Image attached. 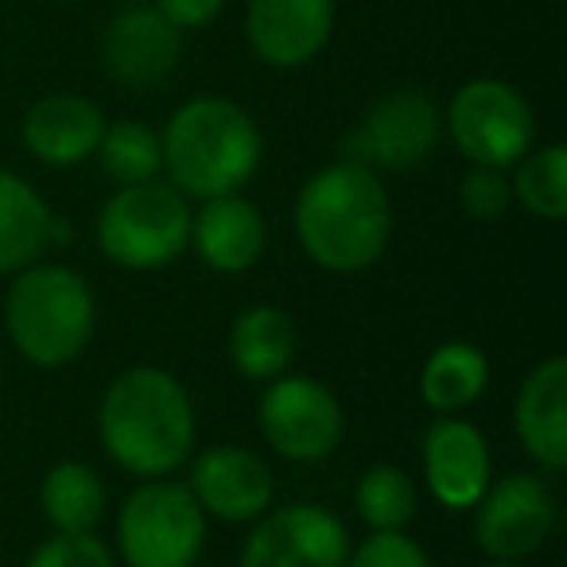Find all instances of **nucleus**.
I'll use <instances>...</instances> for the list:
<instances>
[{"instance_id":"nucleus-26","label":"nucleus","mask_w":567,"mask_h":567,"mask_svg":"<svg viewBox=\"0 0 567 567\" xmlns=\"http://www.w3.org/2000/svg\"><path fill=\"white\" fill-rule=\"evenodd\" d=\"M458 206L471 221H497L513 206L509 172L471 164L458 179Z\"/></svg>"},{"instance_id":"nucleus-20","label":"nucleus","mask_w":567,"mask_h":567,"mask_svg":"<svg viewBox=\"0 0 567 567\" xmlns=\"http://www.w3.org/2000/svg\"><path fill=\"white\" fill-rule=\"evenodd\" d=\"M226 358L245 381L268 385L272 378L292 370L296 358V323L288 311L272 303H252L229 323Z\"/></svg>"},{"instance_id":"nucleus-13","label":"nucleus","mask_w":567,"mask_h":567,"mask_svg":"<svg viewBox=\"0 0 567 567\" xmlns=\"http://www.w3.org/2000/svg\"><path fill=\"white\" fill-rule=\"evenodd\" d=\"M339 20V0H249L245 43L272 71H300L327 51Z\"/></svg>"},{"instance_id":"nucleus-24","label":"nucleus","mask_w":567,"mask_h":567,"mask_svg":"<svg viewBox=\"0 0 567 567\" xmlns=\"http://www.w3.org/2000/svg\"><path fill=\"white\" fill-rule=\"evenodd\" d=\"M509 187L513 203L525 214L559 221L567 214V148L564 144H540V148L533 144L513 164Z\"/></svg>"},{"instance_id":"nucleus-30","label":"nucleus","mask_w":567,"mask_h":567,"mask_svg":"<svg viewBox=\"0 0 567 567\" xmlns=\"http://www.w3.org/2000/svg\"><path fill=\"white\" fill-rule=\"evenodd\" d=\"M482 567H525L520 559H486Z\"/></svg>"},{"instance_id":"nucleus-5","label":"nucleus","mask_w":567,"mask_h":567,"mask_svg":"<svg viewBox=\"0 0 567 567\" xmlns=\"http://www.w3.org/2000/svg\"><path fill=\"white\" fill-rule=\"evenodd\" d=\"M190 198L167 179L128 183L97 214V249L128 272H156L190 249Z\"/></svg>"},{"instance_id":"nucleus-27","label":"nucleus","mask_w":567,"mask_h":567,"mask_svg":"<svg viewBox=\"0 0 567 567\" xmlns=\"http://www.w3.org/2000/svg\"><path fill=\"white\" fill-rule=\"evenodd\" d=\"M28 567H121V559L97 533H55L32 551Z\"/></svg>"},{"instance_id":"nucleus-12","label":"nucleus","mask_w":567,"mask_h":567,"mask_svg":"<svg viewBox=\"0 0 567 567\" xmlns=\"http://www.w3.org/2000/svg\"><path fill=\"white\" fill-rule=\"evenodd\" d=\"M102 66L117 86L128 90H152L175 74L183 59V32L152 9L148 0H133L110 24L102 28L97 40Z\"/></svg>"},{"instance_id":"nucleus-15","label":"nucleus","mask_w":567,"mask_h":567,"mask_svg":"<svg viewBox=\"0 0 567 567\" xmlns=\"http://www.w3.org/2000/svg\"><path fill=\"white\" fill-rule=\"evenodd\" d=\"M420 463H424V482L432 497L451 513L474 509V502L494 482V455H489L486 435L458 412L432 420L420 443Z\"/></svg>"},{"instance_id":"nucleus-4","label":"nucleus","mask_w":567,"mask_h":567,"mask_svg":"<svg viewBox=\"0 0 567 567\" xmlns=\"http://www.w3.org/2000/svg\"><path fill=\"white\" fill-rule=\"evenodd\" d=\"M4 331L17 354L40 370H63L79 362L97 331V300L82 272L59 260L12 272L4 296Z\"/></svg>"},{"instance_id":"nucleus-16","label":"nucleus","mask_w":567,"mask_h":567,"mask_svg":"<svg viewBox=\"0 0 567 567\" xmlns=\"http://www.w3.org/2000/svg\"><path fill=\"white\" fill-rule=\"evenodd\" d=\"M513 432L540 471L567 466V358L551 354L525 373L513 401Z\"/></svg>"},{"instance_id":"nucleus-14","label":"nucleus","mask_w":567,"mask_h":567,"mask_svg":"<svg viewBox=\"0 0 567 567\" xmlns=\"http://www.w3.org/2000/svg\"><path fill=\"white\" fill-rule=\"evenodd\" d=\"M187 463V489L203 505L206 517H218L226 525H252L260 513L272 509L276 482L257 451L241 447V443H214V447L190 455Z\"/></svg>"},{"instance_id":"nucleus-18","label":"nucleus","mask_w":567,"mask_h":567,"mask_svg":"<svg viewBox=\"0 0 567 567\" xmlns=\"http://www.w3.org/2000/svg\"><path fill=\"white\" fill-rule=\"evenodd\" d=\"M190 245L214 272H249L268 245L265 214L249 198H241V190L203 198V206L190 214Z\"/></svg>"},{"instance_id":"nucleus-7","label":"nucleus","mask_w":567,"mask_h":567,"mask_svg":"<svg viewBox=\"0 0 567 567\" xmlns=\"http://www.w3.org/2000/svg\"><path fill=\"white\" fill-rule=\"evenodd\" d=\"M443 128L466 164L509 172L536 144V113L505 79H471L451 94Z\"/></svg>"},{"instance_id":"nucleus-1","label":"nucleus","mask_w":567,"mask_h":567,"mask_svg":"<svg viewBox=\"0 0 567 567\" xmlns=\"http://www.w3.org/2000/svg\"><path fill=\"white\" fill-rule=\"evenodd\" d=\"M292 226L311 265L334 276H354L385 257L393 237V203L378 172L339 156L300 187Z\"/></svg>"},{"instance_id":"nucleus-19","label":"nucleus","mask_w":567,"mask_h":567,"mask_svg":"<svg viewBox=\"0 0 567 567\" xmlns=\"http://www.w3.org/2000/svg\"><path fill=\"white\" fill-rule=\"evenodd\" d=\"M55 249V210L24 175L0 167V276L35 265Z\"/></svg>"},{"instance_id":"nucleus-3","label":"nucleus","mask_w":567,"mask_h":567,"mask_svg":"<svg viewBox=\"0 0 567 567\" xmlns=\"http://www.w3.org/2000/svg\"><path fill=\"white\" fill-rule=\"evenodd\" d=\"M159 148L167 183L203 203L241 190L257 175L265 141L245 105L221 94H198L167 117Z\"/></svg>"},{"instance_id":"nucleus-8","label":"nucleus","mask_w":567,"mask_h":567,"mask_svg":"<svg viewBox=\"0 0 567 567\" xmlns=\"http://www.w3.org/2000/svg\"><path fill=\"white\" fill-rule=\"evenodd\" d=\"M443 141V110L427 90L401 86L362 113L342 141V159L370 167V172H412Z\"/></svg>"},{"instance_id":"nucleus-11","label":"nucleus","mask_w":567,"mask_h":567,"mask_svg":"<svg viewBox=\"0 0 567 567\" xmlns=\"http://www.w3.org/2000/svg\"><path fill=\"white\" fill-rule=\"evenodd\" d=\"M347 520L316 502L265 509L252 520L237 567H347Z\"/></svg>"},{"instance_id":"nucleus-22","label":"nucleus","mask_w":567,"mask_h":567,"mask_svg":"<svg viewBox=\"0 0 567 567\" xmlns=\"http://www.w3.org/2000/svg\"><path fill=\"white\" fill-rule=\"evenodd\" d=\"M105 486L102 474L79 458L55 463L40 482V509L55 533H97L105 520Z\"/></svg>"},{"instance_id":"nucleus-9","label":"nucleus","mask_w":567,"mask_h":567,"mask_svg":"<svg viewBox=\"0 0 567 567\" xmlns=\"http://www.w3.org/2000/svg\"><path fill=\"white\" fill-rule=\"evenodd\" d=\"M257 424L268 447L288 463H323L347 435L339 396L308 373H280L268 381L257 401Z\"/></svg>"},{"instance_id":"nucleus-29","label":"nucleus","mask_w":567,"mask_h":567,"mask_svg":"<svg viewBox=\"0 0 567 567\" xmlns=\"http://www.w3.org/2000/svg\"><path fill=\"white\" fill-rule=\"evenodd\" d=\"M152 9H159L172 20L179 32H198V28H210L221 17L226 0H148Z\"/></svg>"},{"instance_id":"nucleus-21","label":"nucleus","mask_w":567,"mask_h":567,"mask_svg":"<svg viewBox=\"0 0 567 567\" xmlns=\"http://www.w3.org/2000/svg\"><path fill=\"white\" fill-rule=\"evenodd\" d=\"M489 385V358L474 342H443L420 370V396L440 416L471 409Z\"/></svg>"},{"instance_id":"nucleus-10","label":"nucleus","mask_w":567,"mask_h":567,"mask_svg":"<svg viewBox=\"0 0 567 567\" xmlns=\"http://www.w3.org/2000/svg\"><path fill=\"white\" fill-rule=\"evenodd\" d=\"M556 517L559 509L548 478L517 471L489 482L486 494L474 502L471 536L486 551V559H520L525 564L556 533Z\"/></svg>"},{"instance_id":"nucleus-25","label":"nucleus","mask_w":567,"mask_h":567,"mask_svg":"<svg viewBox=\"0 0 567 567\" xmlns=\"http://www.w3.org/2000/svg\"><path fill=\"white\" fill-rule=\"evenodd\" d=\"M102 159V172L110 175L117 187L128 183H148L164 175V148H159V133L144 121H110L102 133V144L94 152Z\"/></svg>"},{"instance_id":"nucleus-6","label":"nucleus","mask_w":567,"mask_h":567,"mask_svg":"<svg viewBox=\"0 0 567 567\" xmlns=\"http://www.w3.org/2000/svg\"><path fill=\"white\" fill-rule=\"evenodd\" d=\"M206 548V513L187 482L144 478L117 509V559L125 567H195Z\"/></svg>"},{"instance_id":"nucleus-28","label":"nucleus","mask_w":567,"mask_h":567,"mask_svg":"<svg viewBox=\"0 0 567 567\" xmlns=\"http://www.w3.org/2000/svg\"><path fill=\"white\" fill-rule=\"evenodd\" d=\"M347 567H432V556L409 533H370L350 548Z\"/></svg>"},{"instance_id":"nucleus-2","label":"nucleus","mask_w":567,"mask_h":567,"mask_svg":"<svg viewBox=\"0 0 567 567\" xmlns=\"http://www.w3.org/2000/svg\"><path fill=\"white\" fill-rule=\"evenodd\" d=\"M195 401L175 373L133 365L105 385L97 404V440L133 478H167L195 455Z\"/></svg>"},{"instance_id":"nucleus-17","label":"nucleus","mask_w":567,"mask_h":567,"mask_svg":"<svg viewBox=\"0 0 567 567\" xmlns=\"http://www.w3.org/2000/svg\"><path fill=\"white\" fill-rule=\"evenodd\" d=\"M105 113L86 94H43L20 125L28 156L48 167H74L94 159L105 133Z\"/></svg>"},{"instance_id":"nucleus-31","label":"nucleus","mask_w":567,"mask_h":567,"mask_svg":"<svg viewBox=\"0 0 567 567\" xmlns=\"http://www.w3.org/2000/svg\"><path fill=\"white\" fill-rule=\"evenodd\" d=\"M128 4H133V0H128Z\"/></svg>"},{"instance_id":"nucleus-23","label":"nucleus","mask_w":567,"mask_h":567,"mask_svg":"<svg viewBox=\"0 0 567 567\" xmlns=\"http://www.w3.org/2000/svg\"><path fill=\"white\" fill-rule=\"evenodd\" d=\"M416 482L404 466L373 463L354 486V509L370 533H404L416 517Z\"/></svg>"}]
</instances>
